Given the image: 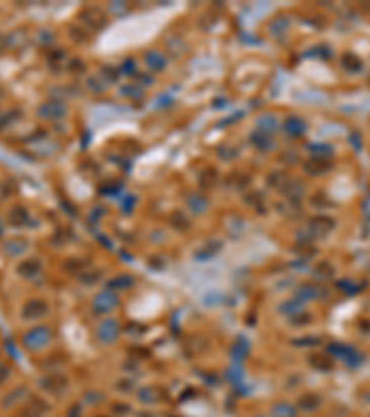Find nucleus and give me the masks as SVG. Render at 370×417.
<instances>
[{
  "mask_svg": "<svg viewBox=\"0 0 370 417\" xmlns=\"http://www.w3.org/2000/svg\"><path fill=\"white\" fill-rule=\"evenodd\" d=\"M50 339V330L47 326H35L32 330H28L24 336H22V345L28 349V351H39L49 345Z\"/></svg>",
  "mask_w": 370,
  "mask_h": 417,
  "instance_id": "1",
  "label": "nucleus"
},
{
  "mask_svg": "<svg viewBox=\"0 0 370 417\" xmlns=\"http://www.w3.org/2000/svg\"><path fill=\"white\" fill-rule=\"evenodd\" d=\"M47 310H49V306H47L45 300H41V298H30V300L24 304V308H22V317H24V319L43 317V315L47 314Z\"/></svg>",
  "mask_w": 370,
  "mask_h": 417,
  "instance_id": "2",
  "label": "nucleus"
},
{
  "mask_svg": "<svg viewBox=\"0 0 370 417\" xmlns=\"http://www.w3.org/2000/svg\"><path fill=\"white\" fill-rule=\"evenodd\" d=\"M26 249H28V243L26 241H22V239H19V238L10 239V241L4 245L6 254H10V256H19V254H22Z\"/></svg>",
  "mask_w": 370,
  "mask_h": 417,
  "instance_id": "3",
  "label": "nucleus"
},
{
  "mask_svg": "<svg viewBox=\"0 0 370 417\" xmlns=\"http://www.w3.org/2000/svg\"><path fill=\"white\" fill-rule=\"evenodd\" d=\"M272 415L274 417H296V410L295 406H291L287 402H279L278 406L272 408Z\"/></svg>",
  "mask_w": 370,
  "mask_h": 417,
  "instance_id": "4",
  "label": "nucleus"
},
{
  "mask_svg": "<svg viewBox=\"0 0 370 417\" xmlns=\"http://www.w3.org/2000/svg\"><path fill=\"white\" fill-rule=\"evenodd\" d=\"M8 219H10L11 226H21L22 222L26 221V211H24V208L17 206L10 211V217H8Z\"/></svg>",
  "mask_w": 370,
  "mask_h": 417,
  "instance_id": "5",
  "label": "nucleus"
},
{
  "mask_svg": "<svg viewBox=\"0 0 370 417\" xmlns=\"http://www.w3.org/2000/svg\"><path fill=\"white\" fill-rule=\"evenodd\" d=\"M19 273H21L22 277H33L35 273H39V261L35 260L24 261V263H21V267H19Z\"/></svg>",
  "mask_w": 370,
  "mask_h": 417,
  "instance_id": "6",
  "label": "nucleus"
},
{
  "mask_svg": "<svg viewBox=\"0 0 370 417\" xmlns=\"http://www.w3.org/2000/svg\"><path fill=\"white\" fill-rule=\"evenodd\" d=\"M8 376H10V367L4 365V363H0V384H2Z\"/></svg>",
  "mask_w": 370,
  "mask_h": 417,
  "instance_id": "7",
  "label": "nucleus"
},
{
  "mask_svg": "<svg viewBox=\"0 0 370 417\" xmlns=\"http://www.w3.org/2000/svg\"><path fill=\"white\" fill-rule=\"evenodd\" d=\"M15 417H41V412H35V410H32V408H28V410H24L22 413H19V415Z\"/></svg>",
  "mask_w": 370,
  "mask_h": 417,
  "instance_id": "8",
  "label": "nucleus"
},
{
  "mask_svg": "<svg viewBox=\"0 0 370 417\" xmlns=\"http://www.w3.org/2000/svg\"><path fill=\"white\" fill-rule=\"evenodd\" d=\"M4 234V222H2V219H0V236Z\"/></svg>",
  "mask_w": 370,
  "mask_h": 417,
  "instance_id": "9",
  "label": "nucleus"
},
{
  "mask_svg": "<svg viewBox=\"0 0 370 417\" xmlns=\"http://www.w3.org/2000/svg\"><path fill=\"white\" fill-rule=\"evenodd\" d=\"M256 417H267V415H256Z\"/></svg>",
  "mask_w": 370,
  "mask_h": 417,
  "instance_id": "10",
  "label": "nucleus"
}]
</instances>
